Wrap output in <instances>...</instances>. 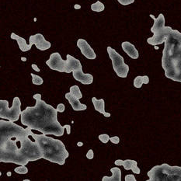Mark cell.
<instances>
[{
	"label": "cell",
	"mask_w": 181,
	"mask_h": 181,
	"mask_svg": "<svg viewBox=\"0 0 181 181\" xmlns=\"http://www.w3.org/2000/svg\"><path fill=\"white\" fill-rule=\"evenodd\" d=\"M72 76L76 81L81 82L84 85H90L93 82V76L90 73H84L82 68L73 70Z\"/></svg>",
	"instance_id": "obj_13"
},
{
	"label": "cell",
	"mask_w": 181,
	"mask_h": 181,
	"mask_svg": "<svg viewBox=\"0 0 181 181\" xmlns=\"http://www.w3.org/2000/svg\"><path fill=\"white\" fill-rule=\"evenodd\" d=\"M77 145H78V146H79V147H81V146H82V145H83V142H78V143H77Z\"/></svg>",
	"instance_id": "obj_35"
},
{
	"label": "cell",
	"mask_w": 181,
	"mask_h": 181,
	"mask_svg": "<svg viewBox=\"0 0 181 181\" xmlns=\"http://www.w3.org/2000/svg\"><path fill=\"white\" fill-rule=\"evenodd\" d=\"M149 82V77L148 76H136L133 82L134 86L137 89L142 88L143 84H148Z\"/></svg>",
	"instance_id": "obj_20"
},
{
	"label": "cell",
	"mask_w": 181,
	"mask_h": 181,
	"mask_svg": "<svg viewBox=\"0 0 181 181\" xmlns=\"http://www.w3.org/2000/svg\"><path fill=\"white\" fill-rule=\"evenodd\" d=\"M162 68L169 79L181 83V33L172 30L164 42Z\"/></svg>",
	"instance_id": "obj_3"
},
{
	"label": "cell",
	"mask_w": 181,
	"mask_h": 181,
	"mask_svg": "<svg viewBox=\"0 0 181 181\" xmlns=\"http://www.w3.org/2000/svg\"><path fill=\"white\" fill-rule=\"evenodd\" d=\"M76 45H77V47L79 48V50L81 51L82 54L84 55L87 59L93 60V59L97 58V55H96L94 50L88 44V42L86 40L82 39V38H79L77 41Z\"/></svg>",
	"instance_id": "obj_12"
},
{
	"label": "cell",
	"mask_w": 181,
	"mask_h": 181,
	"mask_svg": "<svg viewBox=\"0 0 181 181\" xmlns=\"http://www.w3.org/2000/svg\"><path fill=\"white\" fill-rule=\"evenodd\" d=\"M98 138L100 139V141L102 142V143L106 144V143H107V142L110 141V138L107 134H101L98 136Z\"/></svg>",
	"instance_id": "obj_25"
},
{
	"label": "cell",
	"mask_w": 181,
	"mask_h": 181,
	"mask_svg": "<svg viewBox=\"0 0 181 181\" xmlns=\"http://www.w3.org/2000/svg\"><path fill=\"white\" fill-rule=\"evenodd\" d=\"M147 175L148 181H181V166L163 163L153 166Z\"/></svg>",
	"instance_id": "obj_5"
},
{
	"label": "cell",
	"mask_w": 181,
	"mask_h": 181,
	"mask_svg": "<svg viewBox=\"0 0 181 181\" xmlns=\"http://www.w3.org/2000/svg\"><path fill=\"white\" fill-rule=\"evenodd\" d=\"M125 181H136V178L134 175L132 174H128L125 176V178H124Z\"/></svg>",
	"instance_id": "obj_29"
},
{
	"label": "cell",
	"mask_w": 181,
	"mask_h": 181,
	"mask_svg": "<svg viewBox=\"0 0 181 181\" xmlns=\"http://www.w3.org/2000/svg\"><path fill=\"white\" fill-rule=\"evenodd\" d=\"M150 17L154 20L153 26L151 27V32L153 33V36L148 38V44L152 46L162 45L165 42V38L172 31L173 28L171 26H165V20L163 13H160L157 18H155L152 14L150 15Z\"/></svg>",
	"instance_id": "obj_8"
},
{
	"label": "cell",
	"mask_w": 181,
	"mask_h": 181,
	"mask_svg": "<svg viewBox=\"0 0 181 181\" xmlns=\"http://www.w3.org/2000/svg\"><path fill=\"white\" fill-rule=\"evenodd\" d=\"M21 101L18 97L13 98V106L9 107V102L6 100H0V118L15 122L21 115Z\"/></svg>",
	"instance_id": "obj_9"
},
{
	"label": "cell",
	"mask_w": 181,
	"mask_h": 181,
	"mask_svg": "<svg viewBox=\"0 0 181 181\" xmlns=\"http://www.w3.org/2000/svg\"><path fill=\"white\" fill-rule=\"evenodd\" d=\"M123 163H124V160L122 159H117L115 160V162H114V164L116 165H123Z\"/></svg>",
	"instance_id": "obj_32"
},
{
	"label": "cell",
	"mask_w": 181,
	"mask_h": 181,
	"mask_svg": "<svg viewBox=\"0 0 181 181\" xmlns=\"http://www.w3.org/2000/svg\"><path fill=\"white\" fill-rule=\"evenodd\" d=\"M107 53L112 61L113 71L120 78H127L129 72V66L124 62V59L120 54L110 46L107 47Z\"/></svg>",
	"instance_id": "obj_10"
},
{
	"label": "cell",
	"mask_w": 181,
	"mask_h": 181,
	"mask_svg": "<svg viewBox=\"0 0 181 181\" xmlns=\"http://www.w3.org/2000/svg\"><path fill=\"white\" fill-rule=\"evenodd\" d=\"M30 136L37 142L43 154V159L51 163L63 165L69 156L68 150L63 142L45 134H35L32 132Z\"/></svg>",
	"instance_id": "obj_4"
},
{
	"label": "cell",
	"mask_w": 181,
	"mask_h": 181,
	"mask_svg": "<svg viewBox=\"0 0 181 181\" xmlns=\"http://www.w3.org/2000/svg\"><path fill=\"white\" fill-rule=\"evenodd\" d=\"M31 67H32V68H33V70L37 72L41 71V70H40V68H38V66H37V65H35V64H32Z\"/></svg>",
	"instance_id": "obj_33"
},
{
	"label": "cell",
	"mask_w": 181,
	"mask_h": 181,
	"mask_svg": "<svg viewBox=\"0 0 181 181\" xmlns=\"http://www.w3.org/2000/svg\"><path fill=\"white\" fill-rule=\"evenodd\" d=\"M92 103L94 107V109L99 113L106 117V118H110V113H107L105 111V101L103 99H100L98 100L96 97H93L92 98Z\"/></svg>",
	"instance_id": "obj_16"
},
{
	"label": "cell",
	"mask_w": 181,
	"mask_h": 181,
	"mask_svg": "<svg viewBox=\"0 0 181 181\" xmlns=\"http://www.w3.org/2000/svg\"><path fill=\"white\" fill-rule=\"evenodd\" d=\"M64 127H65V128H66V131H67V134H71V126L69 124H66V125H64Z\"/></svg>",
	"instance_id": "obj_31"
},
{
	"label": "cell",
	"mask_w": 181,
	"mask_h": 181,
	"mask_svg": "<svg viewBox=\"0 0 181 181\" xmlns=\"http://www.w3.org/2000/svg\"><path fill=\"white\" fill-rule=\"evenodd\" d=\"M121 47L124 52L128 55L129 57L132 59H138L139 57L138 51L137 50L133 44H131L129 41H124L121 44Z\"/></svg>",
	"instance_id": "obj_15"
},
{
	"label": "cell",
	"mask_w": 181,
	"mask_h": 181,
	"mask_svg": "<svg viewBox=\"0 0 181 181\" xmlns=\"http://www.w3.org/2000/svg\"><path fill=\"white\" fill-rule=\"evenodd\" d=\"M30 76H32V82H33V84L40 86V85H42L44 83V80H43V79L41 76L35 75L34 73L30 74Z\"/></svg>",
	"instance_id": "obj_23"
},
{
	"label": "cell",
	"mask_w": 181,
	"mask_h": 181,
	"mask_svg": "<svg viewBox=\"0 0 181 181\" xmlns=\"http://www.w3.org/2000/svg\"><path fill=\"white\" fill-rule=\"evenodd\" d=\"M11 175H12V173H11V172H8V173H7V176H11Z\"/></svg>",
	"instance_id": "obj_37"
},
{
	"label": "cell",
	"mask_w": 181,
	"mask_h": 181,
	"mask_svg": "<svg viewBox=\"0 0 181 181\" xmlns=\"http://www.w3.org/2000/svg\"><path fill=\"white\" fill-rule=\"evenodd\" d=\"M66 58L67 59L66 61L63 60L60 53L54 52L50 55L49 59L46 61V65L51 70L68 74L72 72L73 70L82 68L79 59L74 58L70 55H66Z\"/></svg>",
	"instance_id": "obj_6"
},
{
	"label": "cell",
	"mask_w": 181,
	"mask_h": 181,
	"mask_svg": "<svg viewBox=\"0 0 181 181\" xmlns=\"http://www.w3.org/2000/svg\"><path fill=\"white\" fill-rule=\"evenodd\" d=\"M112 173L111 176H103V181H121V170L118 167H112L110 169Z\"/></svg>",
	"instance_id": "obj_19"
},
{
	"label": "cell",
	"mask_w": 181,
	"mask_h": 181,
	"mask_svg": "<svg viewBox=\"0 0 181 181\" xmlns=\"http://www.w3.org/2000/svg\"><path fill=\"white\" fill-rule=\"evenodd\" d=\"M21 60L23 61H26V58H24V57H22V58H21Z\"/></svg>",
	"instance_id": "obj_36"
},
{
	"label": "cell",
	"mask_w": 181,
	"mask_h": 181,
	"mask_svg": "<svg viewBox=\"0 0 181 181\" xmlns=\"http://www.w3.org/2000/svg\"><path fill=\"white\" fill-rule=\"evenodd\" d=\"M105 9V6H104V4L103 3H101L100 1L97 0V2L91 5V9L93 12H97V13H100V12H103Z\"/></svg>",
	"instance_id": "obj_21"
},
{
	"label": "cell",
	"mask_w": 181,
	"mask_h": 181,
	"mask_svg": "<svg viewBox=\"0 0 181 181\" xmlns=\"http://www.w3.org/2000/svg\"><path fill=\"white\" fill-rule=\"evenodd\" d=\"M69 90H70V93L74 95L75 97H76L77 98H79V100L82 98V93L81 90H80V88H79L78 86H72L69 88Z\"/></svg>",
	"instance_id": "obj_22"
},
{
	"label": "cell",
	"mask_w": 181,
	"mask_h": 181,
	"mask_svg": "<svg viewBox=\"0 0 181 181\" xmlns=\"http://www.w3.org/2000/svg\"><path fill=\"white\" fill-rule=\"evenodd\" d=\"M33 132L29 127L24 128L17 125L13 121H0V145L3 144L9 138H21L30 136Z\"/></svg>",
	"instance_id": "obj_7"
},
{
	"label": "cell",
	"mask_w": 181,
	"mask_h": 181,
	"mask_svg": "<svg viewBox=\"0 0 181 181\" xmlns=\"http://www.w3.org/2000/svg\"><path fill=\"white\" fill-rule=\"evenodd\" d=\"M118 2L122 5H128L134 3V0H118Z\"/></svg>",
	"instance_id": "obj_26"
},
{
	"label": "cell",
	"mask_w": 181,
	"mask_h": 181,
	"mask_svg": "<svg viewBox=\"0 0 181 181\" xmlns=\"http://www.w3.org/2000/svg\"><path fill=\"white\" fill-rule=\"evenodd\" d=\"M11 39L13 40H16L17 41V44H18L19 48L23 51V52H26V51H28L31 49L32 45H27L26 44V40L23 38V37H20L19 35H17L15 33H12L10 35Z\"/></svg>",
	"instance_id": "obj_17"
},
{
	"label": "cell",
	"mask_w": 181,
	"mask_h": 181,
	"mask_svg": "<svg viewBox=\"0 0 181 181\" xmlns=\"http://www.w3.org/2000/svg\"><path fill=\"white\" fill-rule=\"evenodd\" d=\"M56 110H58V112L59 113H63L65 110H66V106L64 103H59L57 107H56Z\"/></svg>",
	"instance_id": "obj_27"
},
{
	"label": "cell",
	"mask_w": 181,
	"mask_h": 181,
	"mask_svg": "<svg viewBox=\"0 0 181 181\" xmlns=\"http://www.w3.org/2000/svg\"><path fill=\"white\" fill-rule=\"evenodd\" d=\"M86 158L88 159H93L94 158V152L93 151V149H89L87 152L86 155Z\"/></svg>",
	"instance_id": "obj_28"
},
{
	"label": "cell",
	"mask_w": 181,
	"mask_h": 181,
	"mask_svg": "<svg viewBox=\"0 0 181 181\" xmlns=\"http://www.w3.org/2000/svg\"><path fill=\"white\" fill-rule=\"evenodd\" d=\"M74 8L76 9H79L81 8V5L76 4V5H75V6H74Z\"/></svg>",
	"instance_id": "obj_34"
},
{
	"label": "cell",
	"mask_w": 181,
	"mask_h": 181,
	"mask_svg": "<svg viewBox=\"0 0 181 181\" xmlns=\"http://www.w3.org/2000/svg\"><path fill=\"white\" fill-rule=\"evenodd\" d=\"M14 171L18 174H26L28 173V169L26 165H20L14 169Z\"/></svg>",
	"instance_id": "obj_24"
},
{
	"label": "cell",
	"mask_w": 181,
	"mask_h": 181,
	"mask_svg": "<svg viewBox=\"0 0 181 181\" xmlns=\"http://www.w3.org/2000/svg\"><path fill=\"white\" fill-rule=\"evenodd\" d=\"M43 159L41 148L36 141L32 142L29 136L21 138H9L0 145V162L26 165L30 162Z\"/></svg>",
	"instance_id": "obj_2"
},
{
	"label": "cell",
	"mask_w": 181,
	"mask_h": 181,
	"mask_svg": "<svg viewBox=\"0 0 181 181\" xmlns=\"http://www.w3.org/2000/svg\"><path fill=\"white\" fill-rule=\"evenodd\" d=\"M110 141L113 144H118L119 142H120V138L118 136H113V137H110Z\"/></svg>",
	"instance_id": "obj_30"
},
{
	"label": "cell",
	"mask_w": 181,
	"mask_h": 181,
	"mask_svg": "<svg viewBox=\"0 0 181 181\" xmlns=\"http://www.w3.org/2000/svg\"><path fill=\"white\" fill-rule=\"evenodd\" d=\"M30 45H35L40 51H46L51 47V44L45 39L41 34H36L30 37Z\"/></svg>",
	"instance_id": "obj_11"
},
{
	"label": "cell",
	"mask_w": 181,
	"mask_h": 181,
	"mask_svg": "<svg viewBox=\"0 0 181 181\" xmlns=\"http://www.w3.org/2000/svg\"><path fill=\"white\" fill-rule=\"evenodd\" d=\"M65 97H66V99L70 103V105L72 106V107L74 110H76V111H82V110H86L87 109V106L86 104H83V103H80L79 98L75 97L70 92L66 93Z\"/></svg>",
	"instance_id": "obj_14"
},
{
	"label": "cell",
	"mask_w": 181,
	"mask_h": 181,
	"mask_svg": "<svg viewBox=\"0 0 181 181\" xmlns=\"http://www.w3.org/2000/svg\"><path fill=\"white\" fill-rule=\"evenodd\" d=\"M33 98L36 100V104L34 107H26L22 111V124L42 134L62 136L66 128L58 121L56 108L43 100L41 93L34 94Z\"/></svg>",
	"instance_id": "obj_1"
},
{
	"label": "cell",
	"mask_w": 181,
	"mask_h": 181,
	"mask_svg": "<svg viewBox=\"0 0 181 181\" xmlns=\"http://www.w3.org/2000/svg\"><path fill=\"white\" fill-rule=\"evenodd\" d=\"M123 166L125 170H131L135 174H140L141 170L138 166L137 161L133 159H125L124 160Z\"/></svg>",
	"instance_id": "obj_18"
}]
</instances>
